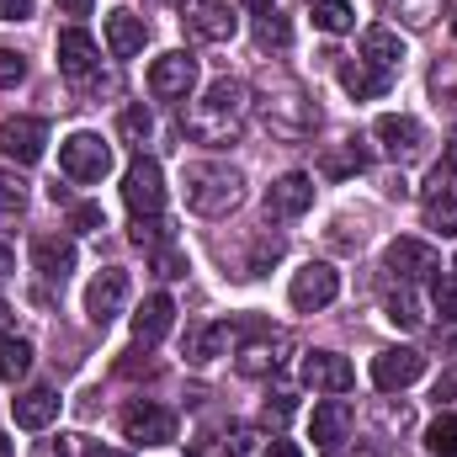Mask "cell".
I'll list each match as a JSON object with an SVG mask.
<instances>
[{
  "label": "cell",
  "mask_w": 457,
  "mask_h": 457,
  "mask_svg": "<svg viewBox=\"0 0 457 457\" xmlns=\"http://www.w3.org/2000/svg\"><path fill=\"white\" fill-rule=\"evenodd\" d=\"M309 208H314V176L287 170V176H277V181L266 187V213H271V219H303Z\"/></svg>",
  "instance_id": "obj_14"
},
{
  "label": "cell",
  "mask_w": 457,
  "mask_h": 457,
  "mask_svg": "<svg viewBox=\"0 0 457 457\" xmlns=\"http://www.w3.org/2000/svg\"><path fill=\"white\" fill-rule=\"evenodd\" d=\"M170 325H176V303H170V293H149V298L138 303V314H133V341L138 345L165 341Z\"/></svg>",
  "instance_id": "obj_19"
},
{
  "label": "cell",
  "mask_w": 457,
  "mask_h": 457,
  "mask_svg": "<svg viewBox=\"0 0 457 457\" xmlns=\"http://www.w3.org/2000/svg\"><path fill=\"white\" fill-rule=\"evenodd\" d=\"M122 303H128V271H117V266L96 271L91 287H86V320H91L96 330H107L117 314H122Z\"/></svg>",
  "instance_id": "obj_11"
},
{
  "label": "cell",
  "mask_w": 457,
  "mask_h": 457,
  "mask_svg": "<svg viewBox=\"0 0 457 457\" xmlns=\"http://www.w3.org/2000/svg\"><path fill=\"white\" fill-rule=\"evenodd\" d=\"M11 420H16L21 431H48V426L59 420V394H54V388H27V394H16V399H11Z\"/></svg>",
  "instance_id": "obj_20"
},
{
  "label": "cell",
  "mask_w": 457,
  "mask_h": 457,
  "mask_svg": "<svg viewBox=\"0 0 457 457\" xmlns=\"http://www.w3.org/2000/svg\"><path fill=\"white\" fill-rule=\"evenodd\" d=\"M234 341V330L228 325H192L187 330V345H181V356L192 361V367H208V361H219Z\"/></svg>",
  "instance_id": "obj_23"
},
{
  "label": "cell",
  "mask_w": 457,
  "mask_h": 457,
  "mask_svg": "<svg viewBox=\"0 0 457 457\" xmlns=\"http://www.w3.org/2000/svg\"><path fill=\"white\" fill-rule=\"evenodd\" d=\"M27 367H32V345L21 341V336H0V383H16V378H27Z\"/></svg>",
  "instance_id": "obj_27"
},
{
  "label": "cell",
  "mask_w": 457,
  "mask_h": 457,
  "mask_svg": "<svg viewBox=\"0 0 457 457\" xmlns=\"http://www.w3.org/2000/svg\"><path fill=\"white\" fill-rule=\"evenodd\" d=\"M383 266L399 277V282H426V277H436V250L426 245V239H394L388 250H383Z\"/></svg>",
  "instance_id": "obj_16"
},
{
  "label": "cell",
  "mask_w": 457,
  "mask_h": 457,
  "mask_svg": "<svg viewBox=\"0 0 457 457\" xmlns=\"http://www.w3.org/2000/svg\"><path fill=\"white\" fill-rule=\"evenodd\" d=\"M27 208V181L16 170H0V213H21Z\"/></svg>",
  "instance_id": "obj_40"
},
{
  "label": "cell",
  "mask_w": 457,
  "mask_h": 457,
  "mask_svg": "<svg viewBox=\"0 0 457 457\" xmlns=\"http://www.w3.org/2000/svg\"><path fill=\"white\" fill-rule=\"evenodd\" d=\"M21 75H27V59L16 48H0V91L5 86H21Z\"/></svg>",
  "instance_id": "obj_42"
},
{
  "label": "cell",
  "mask_w": 457,
  "mask_h": 457,
  "mask_svg": "<svg viewBox=\"0 0 457 457\" xmlns=\"http://www.w3.org/2000/svg\"><path fill=\"white\" fill-rule=\"evenodd\" d=\"M388 320H394L399 330H415V325H420V303H415L410 287H399V293L388 298Z\"/></svg>",
  "instance_id": "obj_38"
},
{
  "label": "cell",
  "mask_w": 457,
  "mask_h": 457,
  "mask_svg": "<svg viewBox=\"0 0 457 457\" xmlns=\"http://www.w3.org/2000/svg\"><path fill=\"white\" fill-rule=\"evenodd\" d=\"M122 203L133 208V219H149V213L165 208V170H160V160L138 154V160L122 170Z\"/></svg>",
  "instance_id": "obj_5"
},
{
  "label": "cell",
  "mask_w": 457,
  "mask_h": 457,
  "mask_svg": "<svg viewBox=\"0 0 457 457\" xmlns=\"http://www.w3.org/2000/svg\"><path fill=\"white\" fill-rule=\"evenodd\" d=\"M309 5H314V0H309Z\"/></svg>",
  "instance_id": "obj_54"
},
{
  "label": "cell",
  "mask_w": 457,
  "mask_h": 457,
  "mask_svg": "<svg viewBox=\"0 0 457 457\" xmlns=\"http://www.w3.org/2000/svg\"><path fill=\"white\" fill-rule=\"evenodd\" d=\"M54 5H59L64 16H91V5H96V0H54Z\"/></svg>",
  "instance_id": "obj_46"
},
{
  "label": "cell",
  "mask_w": 457,
  "mask_h": 457,
  "mask_svg": "<svg viewBox=\"0 0 457 457\" xmlns=\"http://www.w3.org/2000/svg\"><path fill=\"white\" fill-rule=\"evenodd\" d=\"M181 21H187V32L197 43H228L239 32V16H234L228 0H187L181 5Z\"/></svg>",
  "instance_id": "obj_8"
},
{
  "label": "cell",
  "mask_w": 457,
  "mask_h": 457,
  "mask_svg": "<svg viewBox=\"0 0 457 457\" xmlns=\"http://www.w3.org/2000/svg\"><path fill=\"white\" fill-rule=\"evenodd\" d=\"M426 224L436 228V234H457V192L426 187Z\"/></svg>",
  "instance_id": "obj_28"
},
{
  "label": "cell",
  "mask_w": 457,
  "mask_h": 457,
  "mask_svg": "<svg viewBox=\"0 0 457 457\" xmlns=\"http://www.w3.org/2000/svg\"><path fill=\"white\" fill-rule=\"evenodd\" d=\"M277 345H282V336L271 330V325H261V341H245L239 345V372H250V378H261V372H277Z\"/></svg>",
  "instance_id": "obj_26"
},
{
  "label": "cell",
  "mask_w": 457,
  "mask_h": 457,
  "mask_svg": "<svg viewBox=\"0 0 457 457\" xmlns=\"http://www.w3.org/2000/svg\"><path fill=\"white\" fill-rule=\"evenodd\" d=\"M192 91H197V59L187 48H170V54H160L149 64V96H160V102H192Z\"/></svg>",
  "instance_id": "obj_4"
},
{
  "label": "cell",
  "mask_w": 457,
  "mask_h": 457,
  "mask_svg": "<svg viewBox=\"0 0 457 457\" xmlns=\"http://www.w3.org/2000/svg\"><path fill=\"white\" fill-rule=\"evenodd\" d=\"M122 436L133 447H165V442H176V415L165 404H128L122 410Z\"/></svg>",
  "instance_id": "obj_10"
},
{
  "label": "cell",
  "mask_w": 457,
  "mask_h": 457,
  "mask_svg": "<svg viewBox=\"0 0 457 457\" xmlns=\"http://www.w3.org/2000/svg\"><path fill=\"white\" fill-rule=\"evenodd\" d=\"M117 133L133 144V149H144L149 138H154V117H149V107L144 102H133V107H122V117H117Z\"/></svg>",
  "instance_id": "obj_29"
},
{
  "label": "cell",
  "mask_w": 457,
  "mask_h": 457,
  "mask_svg": "<svg viewBox=\"0 0 457 457\" xmlns=\"http://www.w3.org/2000/svg\"><path fill=\"white\" fill-rule=\"evenodd\" d=\"M5 325H11V309H5V298H0V336H5Z\"/></svg>",
  "instance_id": "obj_51"
},
{
  "label": "cell",
  "mask_w": 457,
  "mask_h": 457,
  "mask_svg": "<svg viewBox=\"0 0 457 457\" xmlns=\"http://www.w3.org/2000/svg\"><path fill=\"white\" fill-rule=\"evenodd\" d=\"M255 37H261V48H287V43H293V27H287V16L271 5V11H261Z\"/></svg>",
  "instance_id": "obj_31"
},
{
  "label": "cell",
  "mask_w": 457,
  "mask_h": 457,
  "mask_svg": "<svg viewBox=\"0 0 457 457\" xmlns=\"http://www.w3.org/2000/svg\"><path fill=\"white\" fill-rule=\"evenodd\" d=\"M32 16V0H0V21H27Z\"/></svg>",
  "instance_id": "obj_44"
},
{
  "label": "cell",
  "mask_w": 457,
  "mask_h": 457,
  "mask_svg": "<svg viewBox=\"0 0 457 457\" xmlns=\"http://www.w3.org/2000/svg\"><path fill=\"white\" fill-rule=\"evenodd\" d=\"M80 457H128V453H122V447H102V442H86Z\"/></svg>",
  "instance_id": "obj_47"
},
{
  "label": "cell",
  "mask_w": 457,
  "mask_h": 457,
  "mask_svg": "<svg viewBox=\"0 0 457 457\" xmlns=\"http://www.w3.org/2000/svg\"><path fill=\"white\" fill-rule=\"evenodd\" d=\"M239 5H250V11H271V0H239Z\"/></svg>",
  "instance_id": "obj_52"
},
{
  "label": "cell",
  "mask_w": 457,
  "mask_h": 457,
  "mask_svg": "<svg viewBox=\"0 0 457 457\" xmlns=\"http://www.w3.org/2000/svg\"><path fill=\"white\" fill-rule=\"evenodd\" d=\"M431 399H436V404H457V372H442V378H436Z\"/></svg>",
  "instance_id": "obj_43"
},
{
  "label": "cell",
  "mask_w": 457,
  "mask_h": 457,
  "mask_svg": "<svg viewBox=\"0 0 457 457\" xmlns=\"http://www.w3.org/2000/svg\"><path fill=\"white\" fill-rule=\"evenodd\" d=\"M144 43H149V27H144V16H133V11H112V16H107V48H112L117 59H133V54H144Z\"/></svg>",
  "instance_id": "obj_24"
},
{
  "label": "cell",
  "mask_w": 457,
  "mask_h": 457,
  "mask_svg": "<svg viewBox=\"0 0 457 457\" xmlns=\"http://www.w3.org/2000/svg\"><path fill=\"white\" fill-rule=\"evenodd\" d=\"M303 383L309 388H325V394H345L356 383V367L345 361L341 351H309L303 356Z\"/></svg>",
  "instance_id": "obj_18"
},
{
  "label": "cell",
  "mask_w": 457,
  "mask_h": 457,
  "mask_svg": "<svg viewBox=\"0 0 457 457\" xmlns=\"http://www.w3.org/2000/svg\"><path fill=\"white\" fill-rule=\"evenodd\" d=\"M431 187H436V192H453V187H457V133L447 138V154H442V165L431 170Z\"/></svg>",
  "instance_id": "obj_41"
},
{
  "label": "cell",
  "mask_w": 457,
  "mask_h": 457,
  "mask_svg": "<svg viewBox=\"0 0 457 457\" xmlns=\"http://www.w3.org/2000/svg\"><path fill=\"white\" fill-rule=\"evenodd\" d=\"M70 228H75V234H102V228H107V208H102V203H75V208H70Z\"/></svg>",
  "instance_id": "obj_39"
},
{
  "label": "cell",
  "mask_w": 457,
  "mask_h": 457,
  "mask_svg": "<svg viewBox=\"0 0 457 457\" xmlns=\"http://www.w3.org/2000/svg\"><path fill=\"white\" fill-rule=\"evenodd\" d=\"M266 122L277 133H287V138H303L320 122V112H314V102L303 96L298 80H277V102H266Z\"/></svg>",
  "instance_id": "obj_7"
},
{
  "label": "cell",
  "mask_w": 457,
  "mask_h": 457,
  "mask_svg": "<svg viewBox=\"0 0 457 457\" xmlns=\"http://www.w3.org/2000/svg\"><path fill=\"white\" fill-rule=\"evenodd\" d=\"M314 27H325V32H351V27H356V5H351V0H314Z\"/></svg>",
  "instance_id": "obj_30"
},
{
  "label": "cell",
  "mask_w": 457,
  "mask_h": 457,
  "mask_svg": "<svg viewBox=\"0 0 457 457\" xmlns=\"http://www.w3.org/2000/svg\"><path fill=\"white\" fill-rule=\"evenodd\" d=\"M149 266H154V277H165V282H176V277H187V271H192L187 250H176V245H160V250H149Z\"/></svg>",
  "instance_id": "obj_34"
},
{
  "label": "cell",
  "mask_w": 457,
  "mask_h": 457,
  "mask_svg": "<svg viewBox=\"0 0 457 457\" xmlns=\"http://www.w3.org/2000/svg\"><path fill=\"white\" fill-rule=\"evenodd\" d=\"M442 351H453V356H457V320L442 330Z\"/></svg>",
  "instance_id": "obj_50"
},
{
  "label": "cell",
  "mask_w": 457,
  "mask_h": 457,
  "mask_svg": "<svg viewBox=\"0 0 457 457\" xmlns=\"http://www.w3.org/2000/svg\"><path fill=\"white\" fill-rule=\"evenodd\" d=\"M372 138L383 144V154H394V160H410V154H420V144H426V128H420L410 112H383L378 122H372Z\"/></svg>",
  "instance_id": "obj_17"
},
{
  "label": "cell",
  "mask_w": 457,
  "mask_h": 457,
  "mask_svg": "<svg viewBox=\"0 0 457 457\" xmlns=\"http://www.w3.org/2000/svg\"><path fill=\"white\" fill-rule=\"evenodd\" d=\"M287 415H293V399H287V394H277V404L266 399V420H277V426H282Z\"/></svg>",
  "instance_id": "obj_45"
},
{
  "label": "cell",
  "mask_w": 457,
  "mask_h": 457,
  "mask_svg": "<svg viewBox=\"0 0 457 457\" xmlns=\"http://www.w3.org/2000/svg\"><path fill=\"white\" fill-rule=\"evenodd\" d=\"M133 245H144V250H160V245H176V234H170V224L160 219V213H149V219H133Z\"/></svg>",
  "instance_id": "obj_33"
},
{
  "label": "cell",
  "mask_w": 457,
  "mask_h": 457,
  "mask_svg": "<svg viewBox=\"0 0 457 457\" xmlns=\"http://www.w3.org/2000/svg\"><path fill=\"white\" fill-rule=\"evenodd\" d=\"M11 271H16V255H11V245H0V282H5Z\"/></svg>",
  "instance_id": "obj_49"
},
{
  "label": "cell",
  "mask_w": 457,
  "mask_h": 457,
  "mask_svg": "<svg viewBox=\"0 0 457 457\" xmlns=\"http://www.w3.org/2000/svg\"><path fill=\"white\" fill-rule=\"evenodd\" d=\"M250 122V86L245 80H213L192 107H181V133L192 144H208V149H224L245 133Z\"/></svg>",
  "instance_id": "obj_1"
},
{
  "label": "cell",
  "mask_w": 457,
  "mask_h": 457,
  "mask_svg": "<svg viewBox=\"0 0 457 457\" xmlns=\"http://www.w3.org/2000/svg\"><path fill=\"white\" fill-rule=\"evenodd\" d=\"M361 165H367V154H361L356 144H345V149H330V154L320 160V170H325L330 181H336V176H351V170H361Z\"/></svg>",
  "instance_id": "obj_36"
},
{
  "label": "cell",
  "mask_w": 457,
  "mask_h": 457,
  "mask_svg": "<svg viewBox=\"0 0 457 457\" xmlns=\"http://www.w3.org/2000/svg\"><path fill=\"white\" fill-rule=\"evenodd\" d=\"M59 70H64L75 86H91V80H96L102 48H96V37H91L86 27H64V32H59Z\"/></svg>",
  "instance_id": "obj_12"
},
{
  "label": "cell",
  "mask_w": 457,
  "mask_h": 457,
  "mask_svg": "<svg viewBox=\"0 0 457 457\" xmlns=\"http://www.w3.org/2000/svg\"><path fill=\"white\" fill-rule=\"evenodd\" d=\"M59 170H64L70 181L91 187V181H102V176L112 170V144H107L102 133H70V138L59 144Z\"/></svg>",
  "instance_id": "obj_3"
},
{
  "label": "cell",
  "mask_w": 457,
  "mask_h": 457,
  "mask_svg": "<svg viewBox=\"0 0 457 457\" xmlns=\"http://www.w3.org/2000/svg\"><path fill=\"white\" fill-rule=\"evenodd\" d=\"M0 149H5V160H16V165H37L43 149H48V122H43V117H11V122L0 128Z\"/></svg>",
  "instance_id": "obj_13"
},
{
  "label": "cell",
  "mask_w": 457,
  "mask_h": 457,
  "mask_svg": "<svg viewBox=\"0 0 457 457\" xmlns=\"http://www.w3.org/2000/svg\"><path fill=\"white\" fill-rule=\"evenodd\" d=\"M420 378H426V356H420L415 345H388V351L372 356V383H378L383 394H399V388H410V383H420Z\"/></svg>",
  "instance_id": "obj_9"
},
{
  "label": "cell",
  "mask_w": 457,
  "mask_h": 457,
  "mask_svg": "<svg viewBox=\"0 0 457 457\" xmlns=\"http://www.w3.org/2000/svg\"><path fill=\"white\" fill-rule=\"evenodd\" d=\"M426 447L431 457H457V415H436L426 426Z\"/></svg>",
  "instance_id": "obj_32"
},
{
  "label": "cell",
  "mask_w": 457,
  "mask_h": 457,
  "mask_svg": "<svg viewBox=\"0 0 457 457\" xmlns=\"http://www.w3.org/2000/svg\"><path fill=\"white\" fill-rule=\"evenodd\" d=\"M431 303H436V314L457 320V271H436L431 277Z\"/></svg>",
  "instance_id": "obj_37"
},
{
  "label": "cell",
  "mask_w": 457,
  "mask_h": 457,
  "mask_svg": "<svg viewBox=\"0 0 457 457\" xmlns=\"http://www.w3.org/2000/svg\"><path fill=\"white\" fill-rule=\"evenodd\" d=\"M361 59H367L372 70H383V75H399V64H404V37H399L394 27H367V32H361Z\"/></svg>",
  "instance_id": "obj_22"
},
{
  "label": "cell",
  "mask_w": 457,
  "mask_h": 457,
  "mask_svg": "<svg viewBox=\"0 0 457 457\" xmlns=\"http://www.w3.org/2000/svg\"><path fill=\"white\" fill-rule=\"evenodd\" d=\"M336 293H341V271H336L330 261H309L303 271H293V287H287V298H293V309H298V314L330 309V303H336Z\"/></svg>",
  "instance_id": "obj_6"
},
{
  "label": "cell",
  "mask_w": 457,
  "mask_h": 457,
  "mask_svg": "<svg viewBox=\"0 0 457 457\" xmlns=\"http://www.w3.org/2000/svg\"><path fill=\"white\" fill-rule=\"evenodd\" d=\"M27 255H32V271L43 277V282H64L70 271H75V239L70 234H32V245H27Z\"/></svg>",
  "instance_id": "obj_15"
},
{
  "label": "cell",
  "mask_w": 457,
  "mask_h": 457,
  "mask_svg": "<svg viewBox=\"0 0 457 457\" xmlns=\"http://www.w3.org/2000/svg\"><path fill=\"white\" fill-rule=\"evenodd\" d=\"M341 86L356 96V102H372V96H383V91L394 86V75L372 70L367 59H341Z\"/></svg>",
  "instance_id": "obj_25"
},
{
  "label": "cell",
  "mask_w": 457,
  "mask_h": 457,
  "mask_svg": "<svg viewBox=\"0 0 457 457\" xmlns=\"http://www.w3.org/2000/svg\"><path fill=\"white\" fill-rule=\"evenodd\" d=\"M261 457H303V453H298L293 442H282V436H277V442H271V447H266V453H261Z\"/></svg>",
  "instance_id": "obj_48"
},
{
  "label": "cell",
  "mask_w": 457,
  "mask_h": 457,
  "mask_svg": "<svg viewBox=\"0 0 457 457\" xmlns=\"http://www.w3.org/2000/svg\"><path fill=\"white\" fill-rule=\"evenodd\" d=\"M351 404L345 399H320L314 404V415H309V436L320 442V447H341L345 442V431H351Z\"/></svg>",
  "instance_id": "obj_21"
},
{
  "label": "cell",
  "mask_w": 457,
  "mask_h": 457,
  "mask_svg": "<svg viewBox=\"0 0 457 457\" xmlns=\"http://www.w3.org/2000/svg\"><path fill=\"white\" fill-rule=\"evenodd\" d=\"M277 261H282V239L266 234V239H255V250H250V261H245V277H266Z\"/></svg>",
  "instance_id": "obj_35"
},
{
  "label": "cell",
  "mask_w": 457,
  "mask_h": 457,
  "mask_svg": "<svg viewBox=\"0 0 457 457\" xmlns=\"http://www.w3.org/2000/svg\"><path fill=\"white\" fill-rule=\"evenodd\" d=\"M187 208L192 213H203V219H224L234 213L239 203H245V176L224 165V160H197V165H187Z\"/></svg>",
  "instance_id": "obj_2"
},
{
  "label": "cell",
  "mask_w": 457,
  "mask_h": 457,
  "mask_svg": "<svg viewBox=\"0 0 457 457\" xmlns=\"http://www.w3.org/2000/svg\"><path fill=\"white\" fill-rule=\"evenodd\" d=\"M453 32H457V16H453Z\"/></svg>",
  "instance_id": "obj_53"
}]
</instances>
